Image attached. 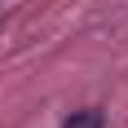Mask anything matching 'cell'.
<instances>
[{"label":"cell","mask_w":128,"mask_h":128,"mask_svg":"<svg viewBox=\"0 0 128 128\" xmlns=\"http://www.w3.org/2000/svg\"><path fill=\"white\" fill-rule=\"evenodd\" d=\"M102 124H106L102 110H75V115L62 119V128H102Z\"/></svg>","instance_id":"1"}]
</instances>
